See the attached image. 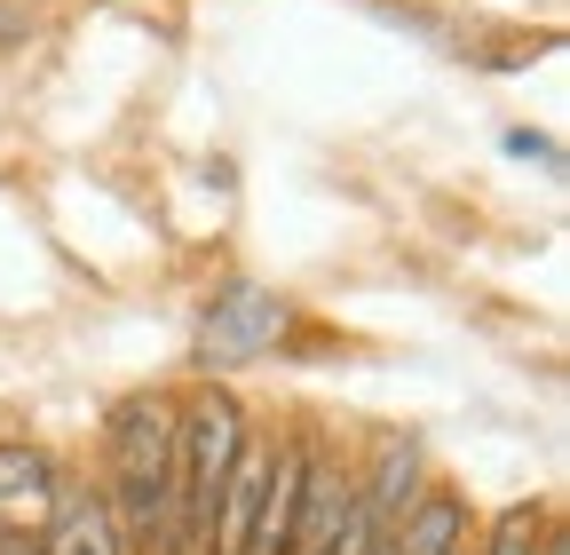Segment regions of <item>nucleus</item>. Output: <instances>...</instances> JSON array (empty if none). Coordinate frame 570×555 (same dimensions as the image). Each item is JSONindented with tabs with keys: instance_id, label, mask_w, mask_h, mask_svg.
Returning <instances> with one entry per match:
<instances>
[{
	"instance_id": "1",
	"label": "nucleus",
	"mask_w": 570,
	"mask_h": 555,
	"mask_svg": "<svg viewBox=\"0 0 570 555\" xmlns=\"http://www.w3.org/2000/svg\"><path fill=\"white\" fill-rule=\"evenodd\" d=\"M111 476H119V539L175 555V412L167 397H127L111 412Z\"/></svg>"
},
{
	"instance_id": "2",
	"label": "nucleus",
	"mask_w": 570,
	"mask_h": 555,
	"mask_svg": "<svg viewBox=\"0 0 570 555\" xmlns=\"http://www.w3.org/2000/svg\"><path fill=\"white\" fill-rule=\"evenodd\" d=\"M238 452H246V421L223 389H206L175 412V555H206Z\"/></svg>"
},
{
	"instance_id": "3",
	"label": "nucleus",
	"mask_w": 570,
	"mask_h": 555,
	"mask_svg": "<svg viewBox=\"0 0 570 555\" xmlns=\"http://www.w3.org/2000/svg\"><path fill=\"white\" fill-rule=\"evenodd\" d=\"M277 333H285V302L269 286H223V302L206 310L198 341H190V358L206 373H230V366H254L277 350Z\"/></svg>"
},
{
	"instance_id": "4",
	"label": "nucleus",
	"mask_w": 570,
	"mask_h": 555,
	"mask_svg": "<svg viewBox=\"0 0 570 555\" xmlns=\"http://www.w3.org/2000/svg\"><path fill=\"white\" fill-rule=\"evenodd\" d=\"M302 452L309 445H269V468H262V500H254V524H246V555H294V508H302Z\"/></svg>"
},
{
	"instance_id": "5",
	"label": "nucleus",
	"mask_w": 570,
	"mask_h": 555,
	"mask_svg": "<svg viewBox=\"0 0 570 555\" xmlns=\"http://www.w3.org/2000/svg\"><path fill=\"white\" fill-rule=\"evenodd\" d=\"M56 516V476L32 445H0V532H40Z\"/></svg>"
},
{
	"instance_id": "6",
	"label": "nucleus",
	"mask_w": 570,
	"mask_h": 555,
	"mask_svg": "<svg viewBox=\"0 0 570 555\" xmlns=\"http://www.w3.org/2000/svg\"><path fill=\"white\" fill-rule=\"evenodd\" d=\"M460 532H468V508L452 493H428L404 508V524L389 532V555H460Z\"/></svg>"
},
{
	"instance_id": "7",
	"label": "nucleus",
	"mask_w": 570,
	"mask_h": 555,
	"mask_svg": "<svg viewBox=\"0 0 570 555\" xmlns=\"http://www.w3.org/2000/svg\"><path fill=\"white\" fill-rule=\"evenodd\" d=\"M40 547L48 555H119V524H111V508L96 493H71V500H56Z\"/></svg>"
},
{
	"instance_id": "8",
	"label": "nucleus",
	"mask_w": 570,
	"mask_h": 555,
	"mask_svg": "<svg viewBox=\"0 0 570 555\" xmlns=\"http://www.w3.org/2000/svg\"><path fill=\"white\" fill-rule=\"evenodd\" d=\"M539 539H547V516L539 508H515V516L491 524V547L483 555H539Z\"/></svg>"
},
{
	"instance_id": "9",
	"label": "nucleus",
	"mask_w": 570,
	"mask_h": 555,
	"mask_svg": "<svg viewBox=\"0 0 570 555\" xmlns=\"http://www.w3.org/2000/svg\"><path fill=\"white\" fill-rule=\"evenodd\" d=\"M0 555H48L40 532H0Z\"/></svg>"
},
{
	"instance_id": "10",
	"label": "nucleus",
	"mask_w": 570,
	"mask_h": 555,
	"mask_svg": "<svg viewBox=\"0 0 570 555\" xmlns=\"http://www.w3.org/2000/svg\"><path fill=\"white\" fill-rule=\"evenodd\" d=\"M539 555H570V547H562V532H547V539H539Z\"/></svg>"
},
{
	"instance_id": "11",
	"label": "nucleus",
	"mask_w": 570,
	"mask_h": 555,
	"mask_svg": "<svg viewBox=\"0 0 570 555\" xmlns=\"http://www.w3.org/2000/svg\"><path fill=\"white\" fill-rule=\"evenodd\" d=\"M373 555H389V539H381V547H373Z\"/></svg>"
}]
</instances>
